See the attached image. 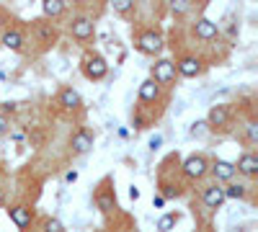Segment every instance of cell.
Instances as JSON below:
<instances>
[{"label":"cell","mask_w":258,"mask_h":232,"mask_svg":"<svg viewBox=\"0 0 258 232\" xmlns=\"http://www.w3.org/2000/svg\"><path fill=\"white\" fill-rule=\"evenodd\" d=\"M135 44H137V49H140L142 54H160V52H163V36H160V31H155V29H145V31L137 34Z\"/></svg>","instance_id":"1"},{"label":"cell","mask_w":258,"mask_h":232,"mask_svg":"<svg viewBox=\"0 0 258 232\" xmlns=\"http://www.w3.org/2000/svg\"><path fill=\"white\" fill-rule=\"evenodd\" d=\"M106 72H109V65H106V59L98 52H88L83 57V75L88 80H101L106 78Z\"/></svg>","instance_id":"2"},{"label":"cell","mask_w":258,"mask_h":232,"mask_svg":"<svg viewBox=\"0 0 258 232\" xmlns=\"http://www.w3.org/2000/svg\"><path fill=\"white\" fill-rule=\"evenodd\" d=\"M181 168H183V176L191 178V181H199V178H204L209 173V165H207L204 155H188Z\"/></svg>","instance_id":"3"},{"label":"cell","mask_w":258,"mask_h":232,"mask_svg":"<svg viewBox=\"0 0 258 232\" xmlns=\"http://www.w3.org/2000/svg\"><path fill=\"white\" fill-rule=\"evenodd\" d=\"M155 83V86H170V83L176 80V65L170 59H158L153 65V78H150Z\"/></svg>","instance_id":"4"},{"label":"cell","mask_w":258,"mask_h":232,"mask_svg":"<svg viewBox=\"0 0 258 232\" xmlns=\"http://www.w3.org/2000/svg\"><path fill=\"white\" fill-rule=\"evenodd\" d=\"M230 124V109L225 106V103H217V106H212L209 114H207V126L209 129H225V126Z\"/></svg>","instance_id":"5"},{"label":"cell","mask_w":258,"mask_h":232,"mask_svg":"<svg viewBox=\"0 0 258 232\" xmlns=\"http://www.w3.org/2000/svg\"><path fill=\"white\" fill-rule=\"evenodd\" d=\"M93 142H96V137H93V132H88V129H78V132L70 137V147H73V152H78V155L93 150Z\"/></svg>","instance_id":"6"},{"label":"cell","mask_w":258,"mask_h":232,"mask_svg":"<svg viewBox=\"0 0 258 232\" xmlns=\"http://www.w3.org/2000/svg\"><path fill=\"white\" fill-rule=\"evenodd\" d=\"M173 65H176V72L183 75V78H197V75H202V59L191 57V54L181 57L178 62H173Z\"/></svg>","instance_id":"7"},{"label":"cell","mask_w":258,"mask_h":232,"mask_svg":"<svg viewBox=\"0 0 258 232\" xmlns=\"http://www.w3.org/2000/svg\"><path fill=\"white\" fill-rule=\"evenodd\" d=\"M202 199H204V204H207L209 209H220V206L227 201V199H225V188L217 186V183L207 186L204 191H202Z\"/></svg>","instance_id":"8"},{"label":"cell","mask_w":258,"mask_h":232,"mask_svg":"<svg viewBox=\"0 0 258 232\" xmlns=\"http://www.w3.org/2000/svg\"><path fill=\"white\" fill-rule=\"evenodd\" d=\"M8 217H11V222L18 227V229H26V227H31V222H34V212L29 206H11L8 209Z\"/></svg>","instance_id":"9"},{"label":"cell","mask_w":258,"mask_h":232,"mask_svg":"<svg viewBox=\"0 0 258 232\" xmlns=\"http://www.w3.org/2000/svg\"><path fill=\"white\" fill-rule=\"evenodd\" d=\"M70 31H73V36L80 39V41L91 39V36H93V21H91L88 16H78V18H73Z\"/></svg>","instance_id":"10"},{"label":"cell","mask_w":258,"mask_h":232,"mask_svg":"<svg viewBox=\"0 0 258 232\" xmlns=\"http://www.w3.org/2000/svg\"><path fill=\"white\" fill-rule=\"evenodd\" d=\"M96 206L101 209V212H111V209L116 206V196H114V188H109V181L96 191Z\"/></svg>","instance_id":"11"},{"label":"cell","mask_w":258,"mask_h":232,"mask_svg":"<svg viewBox=\"0 0 258 232\" xmlns=\"http://www.w3.org/2000/svg\"><path fill=\"white\" fill-rule=\"evenodd\" d=\"M209 171L214 173V178H217V181H232V178H235V163L217 158V160L212 163Z\"/></svg>","instance_id":"12"},{"label":"cell","mask_w":258,"mask_h":232,"mask_svg":"<svg viewBox=\"0 0 258 232\" xmlns=\"http://www.w3.org/2000/svg\"><path fill=\"white\" fill-rule=\"evenodd\" d=\"M194 34H197L199 39H204V41H209V39H217L220 29H217V24H214V21H209V18H199L197 24H194Z\"/></svg>","instance_id":"13"},{"label":"cell","mask_w":258,"mask_h":232,"mask_svg":"<svg viewBox=\"0 0 258 232\" xmlns=\"http://www.w3.org/2000/svg\"><path fill=\"white\" fill-rule=\"evenodd\" d=\"M57 101H59V106L68 109V111H78L80 103H83V101H80V93H78L75 88H70V86L59 91V98H57Z\"/></svg>","instance_id":"14"},{"label":"cell","mask_w":258,"mask_h":232,"mask_svg":"<svg viewBox=\"0 0 258 232\" xmlns=\"http://www.w3.org/2000/svg\"><path fill=\"white\" fill-rule=\"evenodd\" d=\"M235 173H243V176L253 178V176L258 173V158H255L253 152H245L238 163H235Z\"/></svg>","instance_id":"15"},{"label":"cell","mask_w":258,"mask_h":232,"mask_svg":"<svg viewBox=\"0 0 258 232\" xmlns=\"http://www.w3.org/2000/svg\"><path fill=\"white\" fill-rule=\"evenodd\" d=\"M0 44H3L6 49L21 52V49H24V34H21L18 29H8V31L3 34V39H0Z\"/></svg>","instance_id":"16"},{"label":"cell","mask_w":258,"mask_h":232,"mask_svg":"<svg viewBox=\"0 0 258 232\" xmlns=\"http://www.w3.org/2000/svg\"><path fill=\"white\" fill-rule=\"evenodd\" d=\"M160 98V86H155L153 80H145L140 86V101L142 103H155Z\"/></svg>","instance_id":"17"},{"label":"cell","mask_w":258,"mask_h":232,"mask_svg":"<svg viewBox=\"0 0 258 232\" xmlns=\"http://www.w3.org/2000/svg\"><path fill=\"white\" fill-rule=\"evenodd\" d=\"M245 196H248V186H243V183L225 186V199H245Z\"/></svg>","instance_id":"18"},{"label":"cell","mask_w":258,"mask_h":232,"mask_svg":"<svg viewBox=\"0 0 258 232\" xmlns=\"http://www.w3.org/2000/svg\"><path fill=\"white\" fill-rule=\"evenodd\" d=\"M41 11H44V16H59L64 11V0H44L41 3Z\"/></svg>","instance_id":"19"},{"label":"cell","mask_w":258,"mask_h":232,"mask_svg":"<svg viewBox=\"0 0 258 232\" xmlns=\"http://www.w3.org/2000/svg\"><path fill=\"white\" fill-rule=\"evenodd\" d=\"M176 222H178L176 214H163V217L158 219V229H160V232H170V229L176 227Z\"/></svg>","instance_id":"20"},{"label":"cell","mask_w":258,"mask_h":232,"mask_svg":"<svg viewBox=\"0 0 258 232\" xmlns=\"http://www.w3.org/2000/svg\"><path fill=\"white\" fill-rule=\"evenodd\" d=\"M111 6H114V11H116V13H129V11L135 8V3H132V0H114Z\"/></svg>","instance_id":"21"},{"label":"cell","mask_w":258,"mask_h":232,"mask_svg":"<svg viewBox=\"0 0 258 232\" xmlns=\"http://www.w3.org/2000/svg\"><path fill=\"white\" fill-rule=\"evenodd\" d=\"M44 232H64V224H62L59 219L49 217V219L44 222Z\"/></svg>","instance_id":"22"},{"label":"cell","mask_w":258,"mask_h":232,"mask_svg":"<svg viewBox=\"0 0 258 232\" xmlns=\"http://www.w3.org/2000/svg\"><path fill=\"white\" fill-rule=\"evenodd\" d=\"M170 11L173 13H186V11H191V3L188 0H173V3H170Z\"/></svg>","instance_id":"23"},{"label":"cell","mask_w":258,"mask_h":232,"mask_svg":"<svg viewBox=\"0 0 258 232\" xmlns=\"http://www.w3.org/2000/svg\"><path fill=\"white\" fill-rule=\"evenodd\" d=\"M204 126H207V121H194L191 129H188V134H191V137H202V134H204Z\"/></svg>","instance_id":"24"},{"label":"cell","mask_w":258,"mask_h":232,"mask_svg":"<svg viewBox=\"0 0 258 232\" xmlns=\"http://www.w3.org/2000/svg\"><path fill=\"white\" fill-rule=\"evenodd\" d=\"M8 132H11V121H8V116H6V114H0V137L8 134Z\"/></svg>","instance_id":"25"},{"label":"cell","mask_w":258,"mask_h":232,"mask_svg":"<svg viewBox=\"0 0 258 232\" xmlns=\"http://www.w3.org/2000/svg\"><path fill=\"white\" fill-rule=\"evenodd\" d=\"M248 139H250V142H255V139H258V124H255V121H250V124H248Z\"/></svg>","instance_id":"26"},{"label":"cell","mask_w":258,"mask_h":232,"mask_svg":"<svg viewBox=\"0 0 258 232\" xmlns=\"http://www.w3.org/2000/svg\"><path fill=\"white\" fill-rule=\"evenodd\" d=\"M160 144H163V137H160V134L150 137V150H155V147H160Z\"/></svg>","instance_id":"27"},{"label":"cell","mask_w":258,"mask_h":232,"mask_svg":"<svg viewBox=\"0 0 258 232\" xmlns=\"http://www.w3.org/2000/svg\"><path fill=\"white\" fill-rule=\"evenodd\" d=\"M78 181V173L75 171H68V173H64V183H75Z\"/></svg>","instance_id":"28"},{"label":"cell","mask_w":258,"mask_h":232,"mask_svg":"<svg viewBox=\"0 0 258 232\" xmlns=\"http://www.w3.org/2000/svg\"><path fill=\"white\" fill-rule=\"evenodd\" d=\"M129 196H132V199L137 201V199H140V188H137V186H132V188H129Z\"/></svg>","instance_id":"29"},{"label":"cell","mask_w":258,"mask_h":232,"mask_svg":"<svg viewBox=\"0 0 258 232\" xmlns=\"http://www.w3.org/2000/svg\"><path fill=\"white\" fill-rule=\"evenodd\" d=\"M153 204H155V206H165V199H163V196H155Z\"/></svg>","instance_id":"30"},{"label":"cell","mask_w":258,"mask_h":232,"mask_svg":"<svg viewBox=\"0 0 258 232\" xmlns=\"http://www.w3.org/2000/svg\"><path fill=\"white\" fill-rule=\"evenodd\" d=\"M16 106H18V103H3V109H6V111H16Z\"/></svg>","instance_id":"31"}]
</instances>
